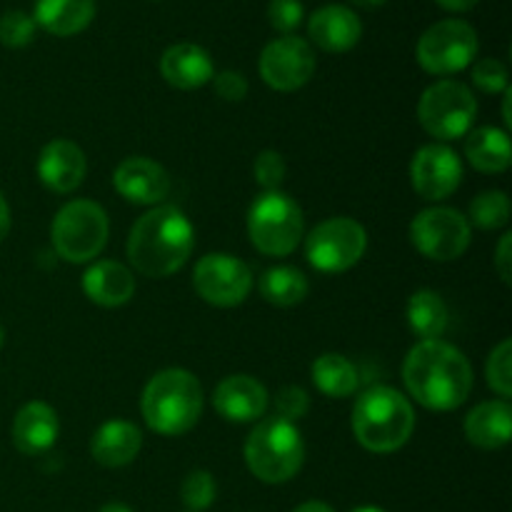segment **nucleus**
<instances>
[{"mask_svg": "<svg viewBox=\"0 0 512 512\" xmlns=\"http://www.w3.org/2000/svg\"><path fill=\"white\" fill-rule=\"evenodd\" d=\"M403 383L415 403L448 413L473 393V365L445 340H420L403 363Z\"/></svg>", "mask_w": 512, "mask_h": 512, "instance_id": "f257e3e1", "label": "nucleus"}, {"mask_svg": "<svg viewBox=\"0 0 512 512\" xmlns=\"http://www.w3.org/2000/svg\"><path fill=\"white\" fill-rule=\"evenodd\" d=\"M195 248V228L188 215L175 205H153L130 228V265L145 278H168L178 273Z\"/></svg>", "mask_w": 512, "mask_h": 512, "instance_id": "f03ea898", "label": "nucleus"}, {"mask_svg": "<svg viewBox=\"0 0 512 512\" xmlns=\"http://www.w3.org/2000/svg\"><path fill=\"white\" fill-rule=\"evenodd\" d=\"M203 385L183 368L160 370L148 380L140 398L145 425L165 438H178L193 430L203 415Z\"/></svg>", "mask_w": 512, "mask_h": 512, "instance_id": "7ed1b4c3", "label": "nucleus"}, {"mask_svg": "<svg viewBox=\"0 0 512 512\" xmlns=\"http://www.w3.org/2000/svg\"><path fill=\"white\" fill-rule=\"evenodd\" d=\"M353 433L370 453H395L415 430V410L410 400L388 385H375L358 395L353 405Z\"/></svg>", "mask_w": 512, "mask_h": 512, "instance_id": "20e7f679", "label": "nucleus"}, {"mask_svg": "<svg viewBox=\"0 0 512 512\" xmlns=\"http://www.w3.org/2000/svg\"><path fill=\"white\" fill-rule=\"evenodd\" d=\"M245 465L268 485H280L300 473L305 460V443L298 425L283 418H265L245 440Z\"/></svg>", "mask_w": 512, "mask_h": 512, "instance_id": "39448f33", "label": "nucleus"}, {"mask_svg": "<svg viewBox=\"0 0 512 512\" xmlns=\"http://www.w3.org/2000/svg\"><path fill=\"white\" fill-rule=\"evenodd\" d=\"M305 218L295 198L280 190H263L248 210V238L263 255L285 258L300 245Z\"/></svg>", "mask_w": 512, "mask_h": 512, "instance_id": "423d86ee", "label": "nucleus"}, {"mask_svg": "<svg viewBox=\"0 0 512 512\" xmlns=\"http://www.w3.org/2000/svg\"><path fill=\"white\" fill-rule=\"evenodd\" d=\"M110 223L105 210L93 200H70L50 225L53 248L65 263H90L108 245Z\"/></svg>", "mask_w": 512, "mask_h": 512, "instance_id": "0eeeda50", "label": "nucleus"}, {"mask_svg": "<svg viewBox=\"0 0 512 512\" xmlns=\"http://www.w3.org/2000/svg\"><path fill=\"white\" fill-rule=\"evenodd\" d=\"M475 115H478V100H475L473 90L460 80H438L420 95V125L425 128V133L443 143L465 138L473 130Z\"/></svg>", "mask_w": 512, "mask_h": 512, "instance_id": "6e6552de", "label": "nucleus"}, {"mask_svg": "<svg viewBox=\"0 0 512 512\" xmlns=\"http://www.w3.org/2000/svg\"><path fill=\"white\" fill-rule=\"evenodd\" d=\"M415 55L425 73L440 78L455 75L473 65V58L478 55V33L465 20H440L420 35Z\"/></svg>", "mask_w": 512, "mask_h": 512, "instance_id": "1a4fd4ad", "label": "nucleus"}, {"mask_svg": "<svg viewBox=\"0 0 512 512\" xmlns=\"http://www.w3.org/2000/svg\"><path fill=\"white\" fill-rule=\"evenodd\" d=\"M368 250V233L353 218H328L305 238V258L320 273H345Z\"/></svg>", "mask_w": 512, "mask_h": 512, "instance_id": "9d476101", "label": "nucleus"}, {"mask_svg": "<svg viewBox=\"0 0 512 512\" xmlns=\"http://www.w3.org/2000/svg\"><path fill=\"white\" fill-rule=\"evenodd\" d=\"M410 243L428 260L450 263L470 248V223L460 210L428 208L410 223Z\"/></svg>", "mask_w": 512, "mask_h": 512, "instance_id": "9b49d317", "label": "nucleus"}, {"mask_svg": "<svg viewBox=\"0 0 512 512\" xmlns=\"http://www.w3.org/2000/svg\"><path fill=\"white\" fill-rule=\"evenodd\" d=\"M193 288L215 308H235L253 288V273L240 258L228 253H210L195 263Z\"/></svg>", "mask_w": 512, "mask_h": 512, "instance_id": "f8f14e48", "label": "nucleus"}, {"mask_svg": "<svg viewBox=\"0 0 512 512\" xmlns=\"http://www.w3.org/2000/svg\"><path fill=\"white\" fill-rule=\"evenodd\" d=\"M260 78L278 93H293L310 83L315 73V53L308 40L298 35H280L260 53Z\"/></svg>", "mask_w": 512, "mask_h": 512, "instance_id": "ddd939ff", "label": "nucleus"}, {"mask_svg": "<svg viewBox=\"0 0 512 512\" xmlns=\"http://www.w3.org/2000/svg\"><path fill=\"white\" fill-rule=\"evenodd\" d=\"M410 183L423 200H445L463 183V160L450 145L430 143L410 163Z\"/></svg>", "mask_w": 512, "mask_h": 512, "instance_id": "4468645a", "label": "nucleus"}, {"mask_svg": "<svg viewBox=\"0 0 512 512\" xmlns=\"http://www.w3.org/2000/svg\"><path fill=\"white\" fill-rule=\"evenodd\" d=\"M113 185L120 198H125L128 203L150 205V208L163 203L168 198L170 188H173L168 170L155 163V160L143 158V155L125 158L115 168Z\"/></svg>", "mask_w": 512, "mask_h": 512, "instance_id": "2eb2a0df", "label": "nucleus"}, {"mask_svg": "<svg viewBox=\"0 0 512 512\" xmlns=\"http://www.w3.org/2000/svg\"><path fill=\"white\" fill-rule=\"evenodd\" d=\"M213 405L228 423H255L268 410L270 395L253 375H228L215 388Z\"/></svg>", "mask_w": 512, "mask_h": 512, "instance_id": "dca6fc26", "label": "nucleus"}, {"mask_svg": "<svg viewBox=\"0 0 512 512\" xmlns=\"http://www.w3.org/2000/svg\"><path fill=\"white\" fill-rule=\"evenodd\" d=\"M85 173H88V160L73 140L55 138L40 150L38 178L53 193H73L75 188H80Z\"/></svg>", "mask_w": 512, "mask_h": 512, "instance_id": "f3484780", "label": "nucleus"}, {"mask_svg": "<svg viewBox=\"0 0 512 512\" xmlns=\"http://www.w3.org/2000/svg\"><path fill=\"white\" fill-rule=\"evenodd\" d=\"M308 35L325 53H348L363 38V23L345 5H323L310 15Z\"/></svg>", "mask_w": 512, "mask_h": 512, "instance_id": "a211bd4d", "label": "nucleus"}, {"mask_svg": "<svg viewBox=\"0 0 512 512\" xmlns=\"http://www.w3.org/2000/svg\"><path fill=\"white\" fill-rule=\"evenodd\" d=\"M160 73L165 83L178 90H198L215 75L213 58L195 43H175L160 58Z\"/></svg>", "mask_w": 512, "mask_h": 512, "instance_id": "6ab92c4d", "label": "nucleus"}, {"mask_svg": "<svg viewBox=\"0 0 512 512\" xmlns=\"http://www.w3.org/2000/svg\"><path fill=\"white\" fill-rule=\"evenodd\" d=\"M60 433L58 413L48 403H25L13 420V445L23 455H43L55 445Z\"/></svg>", "mask_w": 512, "mask_h": 512, "instance_id": "aec40b11", "label": "nucleus"}, {"mask_svg": "<svg viewBox=\"0 0 512 512\" xmlns=\"http://www.w3.org/2000/svg\"><path fill=\"white\" fill-rule=\"evenodd\" d=\"M83 293L100 308H120L135 295V278L118 260H98L83 275Z\"/></svg>", "mask_w": 512, "mask_h": 512, "instance_id": "412c9836", "label": "nucleus"}, {"mask_svg": "<svg viewBox=\"0 0 512 512\" xmlns=\"http://www.w3.org/2000/svg\"><path fill=\"white\" fill-rule=\"evenodd\" d=\"M143 448V433L128 420H108L95 430L90 440V455L103 468H125L138 458Z\"/></svg>", "mask_w": 512, "mask_h": 512, "instance_id": "4be33fe9", "label": "nucleus"}, {"mask_svg": "<svg viewBox=\"0 0 512 512\" xmlns=\"http://www.w3.org/2000/svg\"><path fill=\"white\" fill-rule=\"evenodd\" d=\"M465 438L483 450L505 448L512 438V408L508 400H488L465 418Z\"/></svg>", "mask_w": 512, "mask_h": 512, "instance_id": "5701e85b", "label": "nucleus"}, {"mask_svg": "<svg viewBox=\"0 0 512 512\" xmlns=\"http://www.w3.org/2000/svg\"><path fill=\"white\" fill-rule=\"evenodd\" d=\"M93 18L95 0H38L33 13L35 25L58 38L83 33Z\"/></svg>", "mask_w": 512, "mask_h": 512, "instance_id": "b1692460", "label": "nucleus"}, {"mask_svg": "<svg viewBox=\"0 0 512 512\" xmlns=\"http://www.w3.org/2000/svg\"><path fill=\"white\" fill-rule=\"evenodd\" d=\"M465 158L480 173H505L512 163L510 135L505 130L483 125L465 135Z\"/></svg>", "mask_w": 512, "mask_h": 512, "instance_id": "393cba45", "label": "nucleus"}, {"mask_svg": "<svg viewBox=\"0 0 512 512\" xmlns=\"http://www.w3.org/2000/svg\"><path fill=\"white\" fill-rule=\"evenodd\" d=\"M405 318L420 340H440L450 325L448 305L433 290H418L410 295L405 305Z\"/></svg>", "mask_w": 512, "mask_h": 512, "instance_id": "a878e982", "label": "nucleus"}, {"mask_svg": "<svg viewBox=\"0 0 512 512\" xmlns=\"http://www.w3.org/2000/svg\"><path fill=\"white\" fill-rule=\"evenodd\" d=\"M310 375H313L315 388L335 400L350 398L360 385L358 368L340 353H323L315 358V363L310 365Z\"/></svg>", "mask_w": 512, "mask_h": 512, "instance_id": "bb28decb", "label": "nucleus"}, {"mask_svg": "<svg viewBox=\"0 0 512 512\" xmlns=\"http://www.w3.org/2000/svg\"><path fill=\"white\" fill-rule=\"evenodd\" d=\"M310 283L303 270L290 268V265H275L268 268L260 278V295L265 303L275 308H293L308 298Z\"/></svg>", "mask_w": 512, "mask_h": 512, "instance_id": "cd10ccee", "label": "nucleus"}, {"mask_svg": "<svg viewBox=\"0 0 512 512\" xmlns=\"http://www.w3.org/2000/svg\"><path fill=\"white\" fill-rule=\"evenodd\" d=\"M468 223L480 230H498L510 223V198L503 190H485L470 203Z\"/></svg>", "mask_w": 512, "mask_h": 512, "instance_id": "c85d7f7f", "label": "nucleus"}, {"mask_svg": "<svg viewBox=\"0 0 512 512\" xmlns=\"http://www.w3.org/2000/svg\"><path fill=\"white\" fill-rule=\"evenodd\" d=\"M180 498L188 512H203L218 498V485L208 470H190L180 485Z\"/></svg>", "mask_w": 512, "mask_h": 512, "instance_id": "c756f323", "label": "nucleus"}, {"mask_svg": "<svg viewBox=\"0 0 512 512\" xmlns=\"http://www.w3.org/2000/svg\"><path fill=\"white\" fill-rule=\"evenodd\" d=\"M488 385L498 393L500 400L512 398V340L505 338L490 353L488 365H485Z\"/></svg>", "mask_w": 512, "mask_h": 512, "instance_id": "7c9ffc66", "label": "nucleus"}, {"mask_svg": "<svg viewBox=\"0 0 512 512\" xmlns=\"http://www.w3.org/2000/svg\"><path fill=\"white\" fill-rule=\"evenodd\" d=\"M35 25L33 15L23 13V10H8L0 15V43L5 48H25L35 40Z\"/></svg>", "mask_w": 512, "mask_h": 512, "instance_id": "2f4dec72", "label": "nucleus"}, {"mask_svg": "<svg viewBox=\"0 0 512 512\" xmlns=\"http://www.w3.org/2000/svg\"><path fill=\"white\" fill-rule=\"evenodd\" d=\"M473 83L475 88H480L483 93L495 95L505 93L510 88V75L505 63L495 58H483L473 65Z\"/></svg>", "mask_w": 512, "mask_h": 512, "instance_id": "473e14b6", "label": "nucleus"}, {"mask_svg": "<svg viewBox=\"0 0 512 512\" xmlns=\"http://www.w3.org/2000/svg\"><path fill=\"white\" fill-rule=\"evenodd\" d=\"M285 173H288V165H285V158L278 150H263V153L255 158L253 175L255 183L263 190H280Z\"/></svg>", "mask_w": 512, "mask_h": 512, "instance_id": "72a5a7b5", "label": "nucleus"}, {"mask_svg": "<svg viewBox=\"0 0 512 512\" xmlns=\"http://www.w3.org/2000/svg\"><path fill=\"white\" fill-rule=\"evenodd\" d=\"M303 3L300 0H270L268 20L278 33L293 35L303 23Z\"/></svg>", "mask_w": 512, "mask_h": 512, "instance_id": "f704fd0d", "label": "nucleus"}, {"mask_svg": "<svg viewBox=\"0 0 512 512\" xmlns=\"http://www.w3.org/2000/svg\"><path fill=\"white\" fill-rule=\"evenodd\" d=\"M310 410V395L305 393L300 385H285L278 395H275V413L278 418L295 423V420L305 418Z\"/></svg>", "mask_w": 512, "mask_h": 512, "instance_id": "c9c22d12", "label": "nucleus"}, {"mask_svg": "<svg viewBox=\"0 0 512 512\" xmlns=\"http://www.w3.org/2000/svg\"><path fill=\"white\" fill-rule=\"evenodd\" d=\"M213 85L218 98L225 103H240L248 95V80L240 70H223V73L213 75Z\"/></svg>", "mask_w": 512, "mask_h": 512, "instance_id": "e433bc0d", "label": "nucleus"}, {"mask_svg": "<svg viewBox=\"0 0 512 512\" xmlns=\"http://www.w3.org/2000/svg\"><path fill=\"white\" fill-rule=\"evenodd\" d=\"M495 270H498L500 280L505 285H510V275H512V233H505L500 238L498 250H495Z\"/></svg>", "mask_w": 512, "mask_h": 512, "instance_id": "4c0bfd02", "label": "nucleus"}, {"mask_svg": "<svg viewBox=\"0 0 512 512\" xmlns=\"http://www.w3.org/2000/svg\"><path fill=\"white\" fill-rule=\"evenodd\" d=\"M440 8L450 10V13H465V10H473L478 5V0H435Z\"/></svg>", "mask_w": 512, "mask_h": 512, "instance_id": "58836bf2", "label": "nucleus"}, {"mask_svg": "<svg viewBox=\"0 0 512 512\" xmlns=\"http://www.w3.org/2000/svg\"><path fill=\"white\" fill-rule=\"evenodd\" d=\"M8 233H10V208H8V200H5L3 193H0V243L8 238Z\"/></svg>", "mask_w": 512, "mask_h": 512, "instance_id": "ea45409f", "label": "nucleus"}, {"mask_svg": "<svg viewBox=\"0 0 512 512\" xmlns=\"http://www.w3.org/2000/svg\"><path fill=\"white\" fill-rule=\"evenodd\" d=\"M293 512H335V510L330 508L328 503H323V500H308V503L298 505Z\"/></svg>", "mask_w": 512, "mask_h": 512, "instance_id": "a19ab883", "label": "nucleus"}, {"mask_svg": "<svg viewBox=\"0 0 512 512\" xmlns=\"http://www.w3.org/2000/svg\"><path fill=\"white\" fill-rule=\"evenodd\" d=\"M353 5H358V8H380V5H385V0H353Z\"/></svg>", "mask_w": 512, "mask_h": 512, "instance_id": "79ce46f5", "label": "nucleus"}, {"mask_svg": "<svg viewBox=\"0 0 512 512\" xmlns=\"http://www.w3.org/2000/svg\"><path fill=\"white\" fill-rule=\"evenodd\" d=\"M100 512H133L128 508V505H123V503H108V505H103V508H100Z\"/></svg>", "mask_w": 512, "mask_h": 512, "instance_id": "37998d69", "label": "nucleus"}, {"mask_svg": "<svg viewBox=\"0 0 512 512\" xmlns=\"http://www.w3.org/2000/svg\"><path fill=\"white\" fill-rule=\"evenodd\" d=\"M353 512H385V510L375 508V505H363V508H355Z\"/></svg>", "mask_w": 512, "mask_h": 512, "instance_id": "c03bdc74", "label": "nucleus"}, {"mask_svg": "<svg viewBox=\"0 0 512 512\" xmlns=\"http://www.w3.org/2000/svg\"><path fill=\"white\" fill-rule=\"evenodd\" d=\"M3 343H5V330L3 325H0V348H3Z\"/></svg>", "mask_w": 512, "mask_h": 512, "instance_id": "a18cd8bd", "label": "nucleus"}]
</instances>
